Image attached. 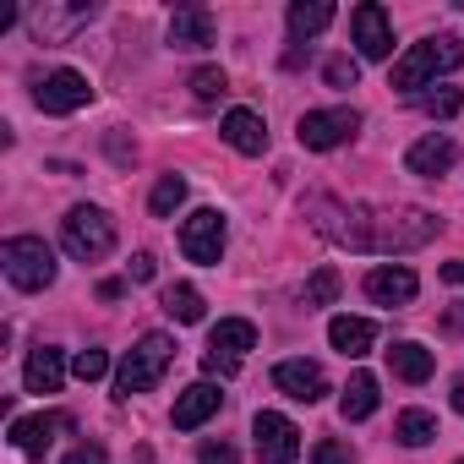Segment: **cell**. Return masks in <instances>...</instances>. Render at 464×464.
Returning a JSON list of instances; mask_svg holds the SVG:
<instances>
[{"mask_svg":"<svg viewBox=\"0 0 464 464\" xmlns=\"http://www.w3.org/2000/svg\"><path fill=\"white\" fill-rule=\"evenodd\" d=\"M312 224L350 252H415L442 229V218L426 208H366V202L344 208V202H323V197L312 202Z\"/></svg>","mask_w":464,"mask_h":464,"instance_id":"obj_1","label":"cell"},{"mask_svg":"<svg viewBox=\"0 0 464 464\" xmlns=\"http://www.w3.org/2000/svg\"><path fill=\"white\" fill-rule=\"evenodd\" d=\"M459 66H464V39L437 34V39H420V44H410V50L399 55V66H393V82H388V88L415 93V88H426L431 77L459 72Z\"/></svg>","mask_w":464,"mask_h":464,"instance_id":"obj_2","label":"cell"},{"mask_svg":"<svg viewBox=\"0 0 464 464\" xmlns=\"http://www.w3.org/2000/svg\"><path fill=\"white\" fill-rule=\"evenodd\" d=\"M169 361H175V339H169V334H142L137 350H131V355L121 361V372H115V399H131V393L159 388L164 372H169Z\"/></svg>","mask_w":464,"mask_h":464,"instance_id":"obj_3","label":"cell"},{"mask_svg":"<svg viewBox=\"0 0 464 464\" xmlns=\"http://www.w3.org/2000/svg\"><path fill=\"white\" fill-rule=\"evenodd\" d=\"M61 246L77 257V263H99L115 252V218L93 202H77L66 218H61Z\"/></svg>","mask_w":464,"mask_h":464,"instance_id":"obj_4","label":"cell"},{"mask_svg":"<svg viewBox=\"0 0 464 464\" xmlns=\"http://www.w3.org/2000/svg\"><path fill=\"white\" fill-rule=\"evenodd\" d=\"M0 263H6V279L17 290H50L55 285V252L39 236H12L0 246Z\"/></svg>","mask_w":464,"mask_h":464,"instance_id":"obj_5","label":"cell"},{"mask_svg":"<svg viewBox=\"0 0 464 464\" xmlns=\"http://www.w3.org/2000/svg\"><path fill=\"white\" fill-rule=\"evenodd\" d=\"M355 131H361V110H350V104H339V110H306L301 126H295L301 148H312V153H328V148L350 142Z\"/></svg>","mask_w":464,"mask_h":464,"instance_id":"obj_6","label":"cell"},{"mask_svg":"<svg viewBox=\"0 0 464 464\" xmlns=\"http://www.w3.org/2000/svg\"><path fill=\"white\" fill-rule=\"evenodd\" d=\"M252 437H257V459L263 464H295L301 459V426L290 415H279V410H257Z\"/></svg>","mask_w":464,"mask_h":464,"instance_id":"obj_7","label":"cell"},{"mask_svg":"<svg viewBox=\"0 0 464 464\" xmlns=\"http://www.w3.org/2000/svg\"><path fill=\"white\" fill-rule=\"evenodd\" d=\"M180 252L202 268H218V257H224V213L218 208H197L180 224Z\"/></svg>","mask_w":464,"mask_h":464,"instance_id":"obj_8","label":"cell"},{"mask_svg":"<svg viewBox=\"0 0 464 464\" xmlns=\"http://www.w3.org/2000/svg\"><path fill=\"white\" fill-rule=\"evenodd\" d=\"M88 99H93V88H88V77H82V72H72V66L50 72V77L34 88V104H39L44 115H77Z\"/></svg>","mask_w":464,"mask_h":464,"instance_id":"obj_9","label":"cell"},{"mask_svg":"<svg viewBox=\"0 0 464 464\" xmlns=\"http://www.w3.org/2000/svg\"><path fill=\"white\" fill-rule=\"evenodd\" d=\"M350 39H355V50L366 55V61H388L393 55V28H388V12L382 6H355L350 12Z\"/></svg>","mask_w":464,"mask_h":464,"instance_id":"obj_10","label":"cell"},{"mask_svg":"<svg viewBox=\"0 0 464 464\" xmlns=\"http://www.w3.org/2000/svg\"><path fill=\"white\" fill-rule=\"evenodd\" d=\"M77 420L66 415V410H44V415H23V420H12V448L17 453H28V459H44V448L55 442V431H72Z\"/></svg>","mask_w":464,"mask_h":464,"instance_id":"obj_11","label":"cell"},{"mask_svg":"<svg viewBox=\"0 0 464 464\" xmlns=\"http://www.w3.org/2000/svg\"><path fill=\"white\" fill-rule=\"evenodd\" d=\"M274 388L285 399H295V404H317L328 393V372L317 361H279L274 366Z\"/></svg>","mask_w":464,"mask_h":464,"instance_id":"obj_12","label":"cell"},{"mask_svg":"<svg viewBox=\"0 0 464 464\" xmlns=\"http://www.w3.org/2000/svg\"><path fill=\"white\" fill-rule=\"evenodd\" d=\"M415 290H420L415 268L382 263V268H372V274H366V295H372L377 306H410V301H415Z\"/></svg>","mask_w":464,"mask_h":464,"instance_id":"obj_13","label":"cell"},{"mask_svg":"<svg viewBox=\"0 0 464 464\" xmlns=\"http://www.w3.org/2000/svg\"><path fill=\"white\" fill-rule=\"evenodd\" d=\"M453 159H459V148H453V137H420L410 153H404V169L410 175H420V180H437V175H448L453 169Z\"/></svg>","mask_w":464,"mask_h":464,"instance_id":"obj_14","label":"cell"},{"mask_svg":"<svg viewBox=\"0 0 464 464\" xmlns=\"http://www.w3.org/2000/svg\"><path fill=\"white\" fill-rule=\"evenodd\" d=\"M218 137L236 148V153H246V159H257V153L268 148V126H263L257 110H229L224 126H218Z\"/></svg>","mask_w":464,"mask_h":464,"instance_id":"obj_15","label":"cell"},{"mask_svg":"<svg viewBox=\"0 0 464 464\" xmlns=\"http://www.w3.org/2000/svg\"><path fill=\"white\" fill-rule=\"evenodd\" d=\"M218 404H224V393H218L213 382H191V388L175 399V415H169V420H175V431H197L202 420L218 415Z\"/></svg>","mask_w":464,"mask_h":464,"instance_id":"obj_16","label":"cell"},{"mask_svg":"<svg viewBox=\"0 0 464 464\" xmlns=\"http://www.w3.org/2000/svg\"><path fill=\"white\" fill-rule=\"evenodd\" d=\"M23 382H28V393H61V382H66V355H61L55 344H39V350H28Z\"/></svg>","mask_w":464,"mask_h":464,"instance_id":"obj_17","label":"cell"},{"mask_svg":"<svg viewBox=\"0 0 464 464\" xmlns=\"http://www.w3.org/2000/svg\"><path fill=\"white\" fill-rule=\"evenodd\" d=\"M88 17H93V6H39L34 12V34H39V44H66L72 28H82Z\"/></svg>","mask_w":464,"mask_h":464,"instance_id":"obj_18","label":"cell"},{"mask_svg":"<svg viewBox=\"0 0 464 464\" xmlns=\"http://www.w3.org/2000/svg\"><path fill=\"white\" fill-rule=\"evenodd\" d=\"M169 44L175 50H208L213 44V12L208 6H180L169 17Z\"/></svg>","mask_w":464,"mask_h":464,"instance_id":"obj_19","label":"cell"},{"mask_svg":"<svg viewBox=\"0 0 464 464\" xmlns=\"http://www.w3.org/2000/svg\"><path fill=\"white\" fill-rule=\"evenodd\" d=\"M328 344H334L339 355L361 361V355H372V344H377V323H366V317H334V323H328Z\"/></svg>","mask_w":464,"mask_h":464,"instance_id":"obj_20","label":"cell"},{"mask_svg":"<svg viewBox=\"0 0 464 464\" xmlns=\"http://www.w3.org/2000/svg\"><path fill=\"white\" fill-rule=\"evenodd\" d=\"M208 350L213 355H229V361H241L246 350H257V328L246 317H224L213 334H208Z\"/></svg>","mask_w":464,"mask_h":464,"instance_id":"obj_21","label":"cell"},{"mask_svg":"<svg viewBox=\"0 0 464 464\" xmlns=\"http://www.w3.org/2000/svg\"><path fill=\"white\" fill-rule=\"evenodd\" d=\"M377 399H382L377 377H372V372H355V377L344 382V393H339V415H344V420H366V415H377Z\"/></svg>","mask_w":464,"mask_h":464,"instance_id":"obj_22","label":"cell"},{"mask_svg":"<svg viewBox=\"0 0 464 464\" xmlns=\"http://www.w3.org/2000/svg\"><path fill=\"white\" fill-rule=\"evenodd\" d=\"M388 366H393V377H399V382H426L437 361H431V350H426V344H415V339H399V344L388 350Z\"/></svg>","mask_w":464,"mask_h":464,"instance_id":"obj_23","label":"cell"},{"mask_svg":"<svg viewBox=\"0 0 464 464\" xmlns=\"http://www.w3.org/2000/svg\"><path fill=\"white\" fill-rule=\"evenodd\" d=\"M328 23H334V6H328V0H295V6H290V34H295V39H317Z\"/></svg>","mask_w":464,"mask_h":464,"instance_id":"obj_24","label":"cell"},{"mask_svg":"<svg viewBox=\"0 0 464 464\" xmlns=\"http://www.w3.org/2000/svg\"><path fill=\"white\" fill-rule=\"evenodd\" d=\"M159 306L175 317V323H202V290L197 285H164V295H159Z\"/></svg>","mask_w":464,"mask_h":464,"instance_id":"obj_25","label":"cell"},{"mask_svg":"<svg viewBox=\"0 0 464 464\" xmlns=\"http://www.w3.org/2000/svg\"><path fill=\"white\" fill-rule=\"evenodd\" d=\"M393 437H399L404 448H426V442L437 437V415H431V410H404V415L393 420Z\"/></svg>","mask_w":464,"mask_h":464,"instance_id":"obj_26","label":"cell"},{"mask_svg":"<svg viewBox=\"0 0 464 464\" xmlns=\"http://www.w3.org/2000/svg\"><path fill=\"white\" fill-rule=\"evenodd\" d=\"M180 202H186V180H180V175H159V186H153V197H148L153 218H169Z\"/></svg>","mask_w":464,"mask_h":464,"instance_id":"obj_27","label":"cell"},{"mask_svg":"<svg viewBox=\"0 0 464 464\" xmlns=\"http://www.w3.org/2000/svg\"><path fill=\"white\" fill-rule=\"evenodd\" d=\"M339 290H344V279H339V268H317L312 279H306V306H334L339 301Z\"/></svg>","mask_w":464,"mask_h":464,"instance_id":"obj_28","label":"cell"},{"mask_svg":"<svg viewBox=\"0 0 464 464\" xmlns=\"http://www.w3.org/2000/svg\"><path fill=\"white\" fill-rule=\"evenodd\" d=\"M191 93H197L202 104H213V99H224V93H229V82H224V72H218V66H202V72H191Z\"/></svg>","mask_w":464,"mask_h":464,"instance_id":"obj_29","label":"cell"},{"mask_svg":"<svg viewBox=\"0 0 464 464\" xmlns=\"http://www.w3.org/2000/svg\"><path fill=\"white\" fill-rule=\"evenodd\" d=\"M420 110H426L431 121H448V115H459V110H464V93H459V88H437V93H426V99H420Z\"/></svg>","mask_w":464,"mask_h":464,"instance_id":"obj_30","label":"cell"},{"mask_svg":"<svg viewBox=\"0 0 464 464\" xmlns=\"http://www.w3.org/2000/svg\"><path fill=\"white\" fill-rule=\"evenodd\" d=\"M197 464H241V453H236V442H224V437H208V442L197 448Z\"/></svg>","mask_w":464,"mask_h":464,"instance_id":"obj_31","label":"cell"},{"mask_svg":"<svg viewBox=\"0 0 464 464\" xmlns=\"http://www.w3.org/2000/svg\"><path fill=\"white\" fill-rule=\"evenodd\" d=\"M323 77H328V88H355V77H361V66H355L350 55H334V61L323 66Z\"/></svg>","mask_w":464,"mask_h":464,"instance_id":"obj_32","label":"cell"},{"mask_svg":"<svg viewBox=\"0 0 464 464\" xmlns=\"http://www.w3.org/2000/svg\"><path fill=\"white\" fill-rule=\"evenodd\" d=\"M72 372H77L82 382H99V377L110 372V355H104V350H82V355L72 361Z\"/></svg>","mask_w":464,"mask_h":464,"instance_id":"obj_33","label":"cell"},{"mask_svg":"<svg viewBox=\"0 0 464 464\" xmlns=\"http://www.w3.org/2000/svg\"><path fill=\"white\" fill-rule=\"evenodd\" d=\"M312 464H355V453H350L339 437H323V442L312 448Z\"/></svg>","mask_w":464,"mask_h":464,"instance_id":"obj_34","label":"cell"},{"mask_svg":"<svg viewBox=\"0 0 464 464\" xmlns=\"http://www.w3.org/2000/svg\"><path fill=\"white\" fill-rule=\"evenodd\" d=\"M61 464H110V453H104L99 442H77V448H72Z\"/></svg>","mask_w":464,"mask_h":464,"instance_id":"obj_35","label":"cell"},{"mask_svg":"<svg viewBox=\"0 0 464 464\" xmlns=\"http://www.w3.org/2000/svg\"><path fill=\"white\" fill-rule=\"evenodd\" d=\"M202 372H208V377H236V372H241V361H229V355H213V350H202Z\"/></svg>","mask_w":464,"mask_h":464,"instance_id":"obj_36","label":"cell"},{"mask_svg":"<svg viewBox=\"0 0 464 464\" xmlns=\"http://www.w3.org/2000/svg\"><path fill=\"white\" fill-rule=\"evenodd\" d=\"M153 274H159V268H153V252H137V257H131V279H153Z\"/></svg>","mask_w":464,"mask_h":464,"instance_id":"obj_37","label":"cell"},{"mask_svg":"<svg viewBox=\"0 0 464 464\" xmlns=\"http://www.w3.org/2000/svg\"><path fill=\"white\" fill-rule=\"evenodd\" d=\"M99 295H104V301H121V295H126V285H121V279H104V285H99Z\"/></svg>","mask_w":464,"mask_h":464,"instance_id":"obj_38","label":"cell"},{"mask_svg":"<svg viewBox=\"0 0 464 464\" xmlns=\"http://www.w3.org/2000/svg\"><path fill=\"white\" fill-rule=\"evenodd\" d=\"M442 279L448 285H464V263H442Z\"/></svg>","mask_w":464,"mask_h":464,"instance_id":"obj_39","label":"cell"},{"mask_svg":"<svg viewBox=\"0 0 464 464\" xmlns=\"http://www.w3.org/2000/svg\"><path fill=\"white\" fill-rule=\"evenodd\" d=\"M453 410H459V415H464V377H459V382H453Z\"/></svg>","mask_w":464,"mask_h":464,"instance_id":"obj_40","label":"cell"},{"mask_svg":"<svg viewBox=\"0 0 464 464\" xmlns=\"http://www.w3.org/2000/svg\"><path fill=\"white\" fill-rule=\"evenodd\" d=\"M459 464H464V459H459Z\"/></svg>","mask_w":464,"mask_h":464,"instance_id":"obj_41","label":"cell"}]
</instances>
